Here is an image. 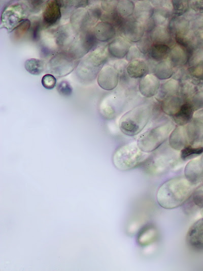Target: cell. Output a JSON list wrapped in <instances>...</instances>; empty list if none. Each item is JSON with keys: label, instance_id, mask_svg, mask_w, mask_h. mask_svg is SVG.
<instances>
[{"label": "cell", "instance_id": "6da1fadb", "mask_svg": "<svg viewBox=\"0 0 203 271\" xmlns=\"http://www.w3.org/2000/svg\"><path fill=\"white\" fill-rule=\"evenodd\" d=\"M193 192V185L185 176L171 178L158 188L156 200L165 209L177 208L187 201Z\"/></svg>", "mask_w": 203, "mask_h": 271}, {"label": "cell", "instance_id": "7a4b0ae2", "mask_svg": "<svg viewBox=\"0 0 203 271\" xmlns=\"http://www.w3.org/2000/svg\"><path fill=\"white\" fill-rule=\"evenodd\" d=\"M107 47H98L79 62L76 74L81 82L89 83L95 80L108 57Z\"/></svg>", "mask_w": 203, "mask_h": 271}, {"label": "cell", "instance_id": "3957f363", "mask_svg": "<svg viewBox=\"0 0 203 271\" xmlns=\"http://www.w3.org/2000/svg\"><path fill=\"white\" fill-rule=\"evenodd\" d=\"M152 113L150 104L138 106L125 113L119 122V127L124 135L133 136L139 134L150 121Z\"/></svg>", "mask_w": 203, "mask_h": 271}, {"label": "cell", "instance_id": "277c9868", "mask_svg": "<svg viewBox=\"0 0 203 271\" xmlns=\"http://www.w3.org/2000/svg\"><path fill=\"white\" fill-rule=\"evenodd\" d=\"M150 156L142 150L137 141H133L117 148L112 156V163L120 171H127L143 164Z\"/></svg>", "mask_w": 203, "mask_h": 271}, {"label": "cell", "instance_id": "5b68a950", "mask_svg": "<svg viewBox=\"0 0 203 271\" xmlns=\"http://www.w3.org/2000/svg\"><path fill=\"white\" fill-rule=\"evenodd\" d=\"M174 129V125L171 122L150 128L138 137L136 141L137 144L144 152H153L166 141Z\"/></svg>", "mask_w": 203, "mask_h": 271}, {"label": "cell", "instance_id": "8992f818", "mask_svg": "<svg viewBox=\"0 0 203 271\" xmlns=\"http://www.w3.org/2000/svg\"><path fill=\"white\" fill-rule=\"evenodd\" d=\"M173 152L164 149L150 155L143 163L146 172L151 175H160L167 172L177 161V155Z\"/></svg>", "mask_w": 203, "mask_h": 271}, {"label": "cell", "instance_id": "52a82bcc", "mask_svg": "<svg viewBox=\"0 0 203 271\" xmlns=\"http://www.w3.org/2000/svg\"><path fill=\"white\" fill-rule=\"evenodd\" d=\"M79 62L67 51L62 50L54 54L47 64L48 71L57 77L70 74Z\"/></svg>", "mask_w": 203, "mask_h": 271}, {"label": "cell", "instance_id": "ba28073f", "mask_svg": "<svg viewBox=\"0 0 203 271\" xmlns=\"http://www.w3.org/2000/svg\"><path fill=\"white\" fill-rule=\"evenodd\" d=\"M102 11L97 6L92 7L87 10L78 9L74 12L70 18L71 24L78 32L90 30L95 26L102 16Z\"/></svg>", "mask_w": 203, "mask_h": 271}, {"label": "cell", "instance_id": "9c48e42d", "mask_svg": "<svg viewBox=\"0 0 203 271\" xmlns=\"http://www.w3.org/2000/svg\"><path fill=\"white\" fill-rule=\"evenodd\" d=\"M28 7L22 4L9 5L1 14V25L9 32H13L23 20L27 19Z\"/></svg>", "mask_w": 203, "mask_h": 271}, {"label": "cell", "instance_id": "30bf717a", "mask_svg": "<svg viewBox=\"0 0 203 271\" xmlns=\"http://www.w3.org/2000/svg\"><path fill=\"white\" fill-rule=\"evenodd\" d=\"M97 42L93 31L79 32L67 51L78 60L92 50Z\"/></svg>", "mask_w": 203, "mask_h": 271}, {"label": "cell", "instance_id": "8fae6325", "mask_svg": "<svg viewBox=\"0 0 203 271\" xmlns=\"http://www.w3.org/2000/svg\"><path fill=\"white\" fill-rule=\"evenodd\" d=\"M154 8L149 1H139L135 3L133 17L144 26L145 32L149 33L155 25L152 18Z\"/></svg>", "mask_w": 203, "mask_h": 271}, {"label": "cell", "instance_id": "7c38bea8", "mask_svg": "<svg viewBox=\"0 0 203 271\" xmlns=\"http://www.w3.org/2000/svg\"><path fill=\"white\" fill-rule=\"evenodd\" d=\"M123 37L131 42H138L145 34L143 25L133 16L124 19L119 29Z\"/></svg>", "mask_w": 203, "mask_h": 271}, {"label": "cell", "instance_id": "4fadbf2b", "mask_svg": "<svg viewBox=\"0 0 203 271\" xmlns=\"http://www.w3.org/2000/svg\"><path fill=\"white\" fill-rule=\"evenodd\" d=\"M119 75L113 66L106 65L99 71L97 82L98 85L106 91L115 89L119 82Z\"/></svg>", "mask_w": 203, "mask_h": 271}, {"label": "cell", "instance_id": "5bb4252c", "mask_svg": "<svg viewBox=\"0 0 203 271\" xmlns=\"http://www.w3.org/2000/svg\"><path fill=\"white\" fill-rule=\"evenodd\" d=\"M79 32L70 24L59 27L55 34L56 44L60 51H67L76 38Z\"/></svg>", "mask_w": 203, "mask_h": 271}, {"label": "cell", "instance_id": "9a60e30c", "mask_svg": "<svg viewBox=\"0 0 203 271\" xmlns=\"http://www.w3.org/2000/svg\"><path fill=\"white\" fill-rule=\"evenodd\" d=\"M186 240L191 248L203 250V217L190 226L187 231Z\"/></svg>", "mask_w": 203, "mask_h": 271}, {"label": "cell", "instance_id": "2e32d148", "mask_svg": "<svg viewBox=\"0 0 203 271\" xmlns=\"http://www.w3.org/2000/svg\"><path fill=\"white\" fill-rule=\"evenodd\" d=\"M184 176L193 185L203 178V155L189 161L184 168Z\"/></svg>", "mask_w": 203, "mask_h": 271}, {"label": "cell", "instance_id": "e0dca14e", "mask_svg": "<svg viewBox=\"0 0 203 271\" xmlns=\"http://www.w3.org/2000/svg\"><path fill=\"white\" fill-rule=\"evenodd\" d=\"M168 144L175 150H181L190 145L186 126H177L172 130L168 138Z\"/></svg>", "mask_w": 203, "mask_h": 271}, {"label": "cell", "instance_id": "ac0fdd59", "mask_svg": "<svg viewBox=\"0 0 203 271\" xmlns=\"http://www.w3.org/2000/svg\"><path fill=\"white\" fill-rule=\"evenodd\" d=\"M160 86V80L153 73H148L140 79L139 90L143 96L151 98L156 95Z\"/></svg>", "mask_w": 203, "mask_h": 271}, {"label": "cell", "instance_id": "d6986e66", "mask_svg": "<svg viewBox=\"0 0 203 271\" xmlns=\"http://www.w3.org/2000/svg\"><path fill=\"white\" fill-rule=\"evenodd\" d=\"M190 22L184 16L173 15L169 22L168 29L175 40L185 37L190 32Z\"/></svg>", "mask_w": 203, "mask_h": 271}, {"label": "cell", "instance_id": "ffe728a7", "mask_svg": "<svg viewBox=\"0 0 203 271\" xmlns=\"http://www.w3.org/2000/svg\"><path fill=\"white\" fill-rule=\"evenodd\" d=\"M61 17V8L58 1H47L43 12L44 23L48 26L58 23Z\"/></svg>", "mask_w": 203, "mask_h": 271}, {"label": "cell", "instance_id": "44dd1931", "mask_svg": "<svg viewBox=\"0 0 203 271\" xmlns=\"http://www.w3.org/2000/svg\"><path fill=\"white\" fill-rule=\"evenodd\" d=\"M131 44L123 36H119L114 39L108 45L109 53L113 57L121 59L126 56Z\"/></svg>", "mask_w": 203, "mask_h": 271}, {"label": "cell", "instance_id": "7402d4cb", "mask_svg": "<svg viewBox=\"0 0 203 271\" xmlns=\"http://www.w3.org/2000/svg\"><path fill=\"white\" fill-rule=\"evenodd\" d=\"M190 54L187 48L176 43L171 47L167 58L175 68L182 67L188 63Z\"/></svg>", "mask_w": 203, "mask_h": 271}, {"label": "cell", "instance_id": "603a6c76", "mask_svg": "<svg viewBox=\"0 0 203 271\" xmlns=\"http://www.w3.org/2000/svg\"><path fill=\"white\" fill-rule=\"evenodd\" d=\"M149 34L153 44L166 45L171 48L176 43L168 27L155 26Z\"/></svg>", "mask_w": 203, "mask_h": 271}, {"label": "cell", "instance_id": "cb8c5ba5", "mask_svg": "<svg viewBox=\"0 0 203 271\" xmlns=\"http://www.w3.org/2000/svg\"><path fill=\"white\" fill-rule=\"evenodd\" d=\"M93 32L97 41L106 42L115 36L116 29L111 23L101 21L94 26Z\"/></svg>", "mask_w": 203, "mask_h": 271}, {"label": "cell", "instance_id": "d4e9b609", "mask_svg": "<svg viewBox=\"0 0 203 271\" xmlns=\"http://www.w3.org/2000/svg\"><path fill=\"white\" fill-rule=\"evenodd\" d=\"M180 87L179 80L173 78L167 79L160 86L156 98L158 101L161 102L168 97L180 95Z\"/></svg>", "mask_w": 203, "mask_h": 271}, {"label": "cell", "instance_id": "484cf974", "mask_svg": "<svg viewBox=\"0 0 203 271\" xmlns=\"http://www.w3.org/2000/svg\"><path fill=\"white\" fill-rule=\"evenodd\" d=\"M186 101L180 95L171 96L160 102L161 108L166 114L172 117Z\"/></svg>", "mask_w": 203, "mask_h": 271}, {"label": "cell", "instance_id": "4316f807", "mask_svg": "<svg viewBox=\"0 0 203 271\" xmlns=\"http://www.w3.org/2000/svg\"><path fill=\"white\" fill-rule=\"evenodd\" d=\"M149 68L147 62L143 59H134L128 63L126 72L131 78H142L148 74Z\"/></svg>", "mask_w": 203, "mask_h": 271}, {"label": "cell", "instance_id": "83f0119b", "mask_svg": "<svg viewBox=\"0 0 203 271\" xmlns=\"http://www.w3.org/2000/svg\"><path fill=\"white\" fill-rule=\"evenodd\" d=\"M175 68L170 61L166 58L157 62L153 69V74L159 80L169 79L172 77Z\"/></svg>", "mask_w": 203, "mask_h": 271}, {"label": "cell", "instance_id": "f1b7e54d", "mask_svg": "<svg viewBox=\"0 0 203 271\" xmlns=\"http://www.w3.org/2000/svg\"><path fill=\"white\" fill-rule=\"evenodd\" d=\"M194 111L191 105L186 101L172 118L177 126H185L192 120Z\"/></svg>", "mask_w": 203, "mask_h": 271}, {"label": "cell", "instance_id": "f546056e", "mask_svg": "<svg viewBox=\"0 0 203 271\" xmlns=\"http://www.w3.org/2000/svg\"><path fill=\"white\" fill-rule=\"evenodd\" d=\"M171 48L166 45L153 44L148 54L152 60L159 62L167 58Z\"/></svg>", "mask_w": 203, "mask_h": 271}, {"label": "cell", "instance_id": "4dcf8cb0", "mask_svg": "<svg viewBox=\"0 0 203 271\" xmlns=\"http://www.w3.org/2000/svg\"><path fill=\"white\" fill-rule=\"evenodd\" d=\"M173 13L159 8H154L152 19L155 26L168 27Z\"/></svg>", "mask_w": 203, "mask_h": 271}, {"label": "cell", "instance_id": "1f68e13d", "mask_svg": "<svg viewBox=\"0 0 203 271\" xmlns=\"http://www.w3.org/2000/svg\"><path fill=\"white\" fill-rule=\"evenodd\" d=\"M24 67L30 74L39 75L41 74L45 68V64L41 59L31 58L25 61Z\"/></svg>", "mask_w": 203, "mask_h": 271}, {"label": "cell", "instance_id": "d6a6232c", "mask_svg": "<svg viewBox=\"0 0 203 271\" xmlns=\"http://www.w3.org/2000/svg\"><path fill=\"white\" fill-rule=\"evenodd\" d=\"M135 8V4L132 1H119L117 11L119 15L123 19L132 16Z\"/></svg>", "mask_w": 203, "mask_h": 271}, {"label": "cell", "instance_id": "836d02e7", "mask_svg": "<svg viewBox=\"0 0 203 271\" xmlns=\"http://www.w3.org/2000/svg\"><path fill=\"white\" fill-rule=\"evenodd\" d=\"M156 234L155 229L152 226L144 227L139 234L138 242L139 244L144 246L148 245L155 238Z\"/></svg>", "mask_w": 203, "mask_h": 271}, {"label": "cell", "instance_id": "e575fe53", "mask_svg": "<svg viewBox=\"0 0 203 271\" xmlns=\"http://www.w3.org/2000/svg\"><path fill=\"white\" fill-rule=\"evenodd\" d=\"M202 153L203 147H195L194 145H189L181 150L180 157L182 160L186 161Z\"/></svg>", "mask_w": 203, "mask_h": 271}, {"label": "cell", "instance_id": "d590c367", "mask_svg": "<svg viewBox=\"0 0 203 271\" xmlns=\"http://www.w3.org/2000/svg\"><path fill=\"white\" fill-rule=\"evenodd\" d=\"M173 14L175 16H183L188 10L189 2L186 0H172Z\"/></svg>", "mask_w": 203, "mask_h": 271}, {"label": "cell", "instance_id": "8d00e7d4", "mask_svg": "<svg viewBox=\"0 0 203 271\" xmlns=\"http://www.w3.org/2000/svg\"><path fill=\"white\" fill-rule=\"evenodd\" d=\"M153 43L149 33L145 32L144 36L136 43V46L143 54H148Z\"/></svg>", "mask_w": 203, "mask_h": 271}, {"label": "cell", "instance_id": "74e56055", "mask_svg": "<svg viewBox=\"0 0 203 271\" xmlns=\"http://www.w3.org/2000/svg\"><path fill=\"white\" fill-rule=\"evenodd\" d=\"M31 22L28 19L23 20L14 31L16 38H20L30 28Z\"/></svg>", "mask_w": 203, "mask_h": 271}, {"label": "cell", "instance_id": "f35d334b", "mask_svg": "<svg viewBox=\"0 0 203 271\" xmlns=\"http://www.w3.org/2000/svg\"><path fill=\"white\" fill-rule=\"evenodd\" d=\"M192 203L196 206L203 207V186L193 191L191 197Z\"/></svg>", "mask_w": 203, "mask_h": 271}, {"label": "cell", "instance_id": "ab89813d", "mask_svg": "<svg viewBox=\"0 0 203 271\" xmlns=\"http://www.w3.org/2000/svg\"><path fill=\"white\" fill-rule=\"evenodd\" d=\"M58 93L63 97L70 96L73 93V88L69 82L63 80L59 82L57 85Z\"/></svg>", "mask_w": 203, "mask_h": 271}, {"label": "cell", "instance_id": "60d3db41", "mask_svg": "<svg viewBox=\"0 0 203 271\" xmlns=\"http://www.w3.org/2000/svg\"><path fill=\"white\" fill-rule=\"evenodd\" d=\"M56 79L51 74H46L44 75L41 80L43 86L47 89H52L54 88L56 84Z\"/></svg>", "mask_w": 203, "mask_h": 271}, {"label": "cell", "instance_id": "b9f144b4", "mask_svg": "<svg viewBox=\"0 0 203 271\" xmlns=\"http://www.w3.org/2000/svg\"><path fill=\"white\" fill-rule=\"evenodd\" d=\"M154 8H159L171 12H173L172 1H151Z\"/></svg>", "mask_w": 203, "mask_h": 271}, {"label": "cell", "instance_id": "7bdbcfd3", "mask_svg": "<svg viewBox=\"0 0 203 271\" xmlns=\"http://www.w3.org/2000/svg\"><path fill=\"white\" fill-rule=\"evenodd\" d=\"M143 54L136 45H131L126 55V60L130 62L134 59H143Z\"/></svg>", "mask_w": 203, "mask_h": 271}, {"label": "cell", "instance_id": "ee69618b", "mask_svg": "<svg viewBox=\"0 0 203 271\" xmlns=\"http://www.w3.org/2000/svg\"><path fill=\"white\" fill-rule=\"evenodd\" d=\"M119 1H101V8L105 13H113L117 10Z\"/></svg>", "mask_w": 203, "mask_h": 271}, {"label": "cell", "instance_id": "f6af8a7d", "mask_svg": "<svg viewBox=\"0 0 203 271\" xmlns=\"http://www.w3.org/2000/svg\"><path fill=\"white\" fill-rule=\"evenodd\" d=\"M32 38L34 41H38L41 38L42 24L40 20H36L31 25Z\"/></svg>", "mask_w": 203, "mask_h": 271}, {"label": "cell", "instance_id": "bcb514c9", "mask_svg": "<svg viewBox=\"0 0 203 271\" xmlns=\"http://www.w3.org/2000/svg\"><path fill=\"white\" fill-rule=\"evenodd\" d=\"M128 63L126 60L119 59L114 64L113 67L117 70L119 75H122L126 71Z\"/></svg>", "mask_w": 203, "mask_h": 271}, {"label": "cell", "instance_id": "7dc6e473", "mask_svg": "<svg viewBox=\"0 0 203 271\" xmlns=\"http://www.w3.org/2000/svg\"><path fill=\"white\" fill-rule=\"evenodd\" d=\"M30 10L32 12H38L42 9L44 1H28Z\"/></svg>", "mask_w": 203, "mask_h": 271}]
</instances>
